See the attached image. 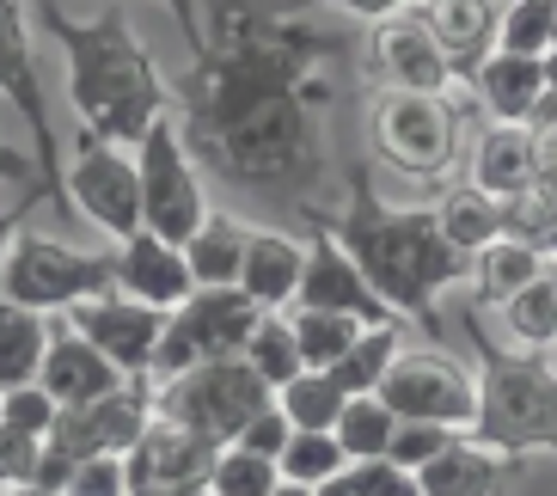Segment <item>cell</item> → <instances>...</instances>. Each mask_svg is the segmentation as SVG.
<instances>
[{
  "mask_svg": "<svg viewBox=\"0 0 557 496\" xmlns=\"http://www.w3.org/2000/svg\"><path fill=\"white\" fill-rule=\"evenodd\" d=\"M190 44V74L178 80L184 135H214L276 99H337L325 62L344 55V37L276 7H190L172 0Z\"/></svg>",
  "mask_w": 557,
  "mask_h": 496,
  "instance_id": "cell-1",
  "label": "cell"
},
{
  "mask_svg": "<svg viewBox=\"0 0 557 496\" xmlns=\"http://www.w3.org/2000/svg\"><path fill=\"white\" fill-rule=\"evenodd\" d=\"M300 221H319V227L337 239V246L356 258V270L368 276L386 307L410 325H423L429 337H442V313L435 300L459 282H472V258L447 246L435 209H393V202L374 190V165L349 160L344 165V209H300Z\"/></svg>",
  "mask_w": 557,
  "mask_h": 496,
  "instance_id": "cell-2",
  "label": "cell"
},
{
  "mask_svg": "<svg viewBox=\"0 0 557 496\" xmlns=\"http://www.w3.org/2000/svg\"><path fill=\"white\" fill-rule=\"evenodd\" d=\"M37 18L67 55V99L81 111L86 135H99L111 148H141L172 116V92H165L148 44L135 37L129 7L111 0L92 18H67V7L44 0Z\"/></svg>",
  "mask_w": 557,
  "mask_h": 496,
  "instance_id": "cell-3",
  "label": "cell"
},
{
  "mask_svg": "<svg viewBox=\"0 0 557 496\" xmlns=\"http://www.w3.org/2000/svg\"><path fill=\"white\" fill-rule=\"evenodd\" d=\"M325 104L331 99H276L227 129L184 135V141L214 178L239 184L251 197H288L295 209H312V190L325 178V135H319Z\"/></svg>",
  "mask_w": 557,
  "mask_h": 496,
  "instance_id": "cell-4",
  "label": "cell"
},
{
  "mask_svg": "<svg viewBox=\"0 0 557 496\" xmlns=\"http://www.w3.org/2000/svg\"><path fill=\"white\" fill-rule=\"evenodd\" d=\"M478 349V417L472 442L496 447V454H557V368L545 356H508L484 337L478 313H466Z\"/></svg>",
  "mask_w": 557,
  "mask_h": 496,
  "instance_id": "cell-5",
  "label": "cell"
},
{
  "mask_svg": "<svg viewBox=\"0 0 557 496\" xmlns=\"http://www.w3.org/2000/svg\"><path fill=\"white\" fill-rule=\"evenodd\" d=\"M116 276H111V251H81L55 239L44 227H25L7 251V270H0V295L13 307H32V313L55 319V313H74L86 300L111 295Z\"/></svg>",
  "mask_w": 557,
  "mask_h": 496,
  "instance_id": "cell-6",
  "label": "cell"
},
{
  "mask_svg": "<svg viewBox=\"0 0 557 496\" xmlns=\"http://www.w3.org/2000/svg\"><path fill=\"white\" fill-rule=\"evenodd\" d=\"M270 405H276V393L246 362H209V368H190L178 381L153 386V417L172 423V430L202 435L214 447H233L246 435L251 417H263Z\"/></svg>",
  "mask_w": 557,
  "mask_h": 496,
  "instance_id": "cell-7",
  "label": "cell"
},
{
  "mask_svg": "<svg viewBox=\"0 0 557 496\" xmlns=\"http://www.w3.org/2000/svg\"><path fill=\"white\" fill-rule=\"evenodd\" d=\"M32 7L18 0H0V99L13 104L32 129V165H37V190H44V209L50 215H74L67 209V190H62V135H55V116H50V92H44V62L32 50Z\"/></svg>",
  "mask_w": 557,
  "mask_h": 496,
  "instance_id": "cell-8",
  "label": "cell"
},
{
  "mask_svg": "<svg viewBox=\"0 0 557 496\" xmlns=\"http://www.w3.org/2000/svg\"><path fill=\"white\" fill-rule=\"evenodd\" d=\"M135 172H141V233H153L165 246H190L214 209L202 197V165L190 153V141H184L178 116H165L160 129L135 148Z\"/></svg>",
  "mask_w": 557,
  "mask_h": 496,
  "instance_id": "cell-9",
  "label": "cell"
},
{
  "mask_svg": "<svg viewBox=\"0 0 557 496\" xmlns=\"http://www.w3.org/2000/svg\"><path fill=\"white\" fill-rule=\"evenodd\" d=\"M374 153L417 184H435L459 160V104L454 99H410V92H374L368 111Z\"/></svg>",
  "mask_w": 557,
  "mask_h": 496,
  "instance_id": "cell-10",
  "label": "cell"
},
{
  "mask_svg": "<svg viewBox=\"0 0 557 496\" xmlns=\"http://www.w3.org/2000/svg\"><path fill=\"white\" fill-rule=\"evenodd\" d=\"M258 319H263V307H251L239 288H197L178 313L165 319V344H160L153 374L160 381H178L190 368L239 362L251 344V331H258Z\"/></svg>",
  "mask_w": 557,
  "mask_h": 496,
  "instance_id": "cell-11",
  "label": "cell"
},
{
  "mask_svg": "<svg viewBox=\"0 0 557 496\" xmlns=\"http://www.w3.org/2000/svg\"><path fill=\"white\" fill-rule=\"evenodd\" d=\"M62 190H67V209L86 221V227H99L104 239H135L141 233V172L123 148L99 141V135H86L74 141V160L62 172Z\"/></svg>",
  "mask_w": 557,
  "mask_h": 496,
  "instance_id": "cell-12",
  "label": "cell"
},
{
  "mask_svg": "<svg viewBox=\"0 0 557 496\" xmlns=\"http://www.w3.org/2000/svg\"><path fill=\"white\" fill-rule=\"evenodd\" d=\"M380 398H386V411L398 423H435V430H454V435H472V417H478V381L442 349L405 356L386 374Z\"/></svg>",
  "mask_w": 557,
  "mask_h": 496,
  "instance_id": "cell-13",
  "label": "cell"
},
{
  "mask_svg": "<svg viewBox=\"0 0 557 496\" xmlns=\"http://www.w3.org/2000/svg\"><path fill=\"white\" fill-rule=\"evenodd\" d=\"M368 74L380 92H410V99H447V86L459 80L435 32L417 18V7H398L368 32Z\"/></svg>",
  "mask_w": 557,
  "mask_h": 496,
  "instance_id": "cell-14",
  "label": "cell"
},
{
  "mask_svg": "<svg viewBox=\"0 0 557 496\" xmlns=\"http://www.w3.org/2000/svg\"><path fill=\"white\" fill-rule=\"evenodd\" d=\"M153 430V381H129L123 393L99 398V405H81V411L55 417L50 447L62 460H129L135 442Z\"/></svg>",
  "mask_w": 557,
  "mask_h": 496,
  "instance_id": "cell-15",
  "label": "cell"
},
{
  "mask_svg": "<svg viewBox=\"0 0 557 496\" xmlns=\"http://www.w3.org/2000/svg\"><path fill=\"white\" fill-rule=\"evenodd\" d=\"M165 319H172V313L141 307V300H129V295H116V288H111V295L74 307L67 325L81 331L99 356H111L129 381H153V362H160V344H165Z\"/></svg>",
  "mask_w": 557,
  "mask_h": 496,
  "instance_id": "cell-16",
  "label": "cell"
},
{
  "mask_svg": "<svg viewBox=\"0 0 557 496\" xmlns=\"http://www.w3.org/2000/svg\"><path fill=\"white\" fill-rule=\"evenodd\" d=\"M295 313H344V319H361V325H405V319L368 288L356 258H349L319 221H307V276H300Z\"/></svg>",
  "mask_w": 557,
  "mask_h": 496,
  "instance_id": "cell-17",
  "label": "cell"
},
{
  "mask_svg": "<svg viewBox=\"0 0 557 496\" xmlns=\"http://www.w3.org/2000/svg\"><path fill=\"white\" fill-rule=\"evenodd\" d=\"M37 386H44L62 411H81V405H99V398L123 393V386H129V374H123L111 356H99V349L86 344L74 325L50 319V356H44Z\"/></svg>",
  "mask_w": 557,
  "mask_h": 496,
  "instance_id": "cell-18",
  "label": "cell"
},
{
  "mask_svg": "<svg viewBox=\"0 0 557 496\" xmlns=\"http://www.w3.org/2000/svg\"><path fill=\"white\" fill-rule=\"evenodd\" d=\"M111 276H116V295L141 300V307H160V313H178L184 300L197 295L184 246H165L153 233H135V239H123L111 251Z\"/></svg>",
  "mask_w": 557,
  "mask_h": 496,
  "instance_id": "cell-19",
  "label": "cell"
},
{
  "mask_svg": "<svg viewBox=\"0 0 557 496\" xmlns=\"http://www.w3.org/2000/svg\"><path fill=\"white\" fill-rule=\"evenodd\" d=\"M545 172V148H540V135L521 129V123H491V129L472 141V178L484 197L496 202H521L533 197V184H540Z\"/></svg>",
  "mask_w": 557,
  "mask_h": 496,
  "instance_id": "cell-20",
  "label": "cell"
},
{
  "mask_svg": "<svg viewBox=\"0 0 557 496\" xmlns=\"http://www.w3.org/2000/svg\"><path fill=\"white\" fill-rule=\"evenodd\" d=\"M300 276H307V239L276 233V227L251 233L246 270H239V295H246L251 307H263V313H295Z\"/></svg>",
  "mask_w": 557,
  "mask_h": 496,
  "instance_id": "cell-21",
  "label": "cell"
},
{
  "mask_svg": "<svg viewBox=\"0 0 557 496\" xmlns=\"http://www.w3.org/2000/svg\"><path fill=\"white\" fill-rule=\"evenodd\" d=\"M521 472H527V460L496 454V447L472 442V435H459L429 472H417V484H423V496H508L521 484Z\"/></svg>",
  "mask_w": 557,
  "mask_h": 496,
  "instance_id": "cell-22",
  "label": "cell"
},
{
  "mask_svg": "<svg viewBox=\"0 0 557 496\" xmlns=\"http://www.w3.org/2000/svg\"><path fill=\"white\" fill-rule=\"evenodd\" d=\"M214 460H221L214 442H202V435H190V430H172V423L153 417V430L141 435L135 454H129V484L135 491H141V484H202V491H209Z\"/></svg>",
  "mask_w": 557,
  "mask_h": 496,
  "instance_id": "cell-23",
  "label": "cell"
},
{
  "mask_svg": "<svg viewBox=\"0 0 557 496\" xmlns=\"http://www.w3.org/2000/svg\"><path fill=\"white\" fill-rule=\"evenodd\" d=\"M417 18L435 32V44L447 50L454 74H466V80H472L478 67L491 62V55H496V37H503V7H478V0H442V7H417Z\"/></svg>",
  "mask_w": 557,
  "mask_h": 496,
  "instance_id": "cell-24",
  "label": "cell"
},
{
  "mask_svg": "<svg viewBox=\"0 0 557 496\" xmlns=\"http://www.w3.org/2000/svg\"><path fill=\"white\" fill-rule=\"evenodd\" d=\"M429 209H435V221H442L447 246L466 251V258H478V251H491V246L508 239V202L484 197L478 184H447Z\"/></svg>",
  "mask_w": 557,
  "mask_h": 496,
  "instance_id": "cell-25",
  "label": "cell"
},
{
  "mask_svg": "<svg viewBox=\"0 0 557 496\" xmlns=\"http://www.w3.org/2000/svg\"><path fill=\"white\" fill-rule=\"evenodd\" d=\"M478 99L496 111V123H521L545 111V62H521V55H491L472 74Z\"/></svg>",
  "mask_w": 557,
  "mask_h": 496,
  "instance_id": "cell-26",
  "label": "cell"
},
{
  "mask_svg": "<svg viewBox=\"0 0 557 496\" xmlns=\"http://www.w3.org/2000/svg\"><path fill=\"white\" fill-rule=\"evenodd\" d=\"M251 233L239 215H209L202 233L184 246V264H190V282L197 288H239V270H246V251H251Z\"/></svg>",
  "mask_w": 557,
  "mask_h": 496,
  "instance_id": "cell-27",
  "label": "cell"
},
{
  "mask_svg": "<svg viewBox=\"0 0 557 496\" xmlns=\"http://www.w3.org/2000/svg\"><path fill=\"white\" fill-rule=\"evenodd\" d=\"M44 356H50V319L32 313V307H13L0 295V393L37 386Z\"/></svg>",
  "mask_w": 557,
  "mask_h": 496,
  "instance_id": "cell-28",
  "label": "cell"
},
{
  "mask_svg": "<svg viewBox=\"0 0 557 496\" xmlns=\"http://www.w3.org/2000/svg\"><path fill=\"white\" fill-rule=\"evenodd\" d=\"M545 251L527 246V239H503V246L478 251L472 258V288H478V307H496L503 313L508 300L521 295V288H533V282L545 276Z\"/></svg>",
  "mask_w": 557,
  "mask_h": 496,
  "instance_id": "cell-29",
  "label": "cell"
},
{
  "mask_svg": "<svg viewBox=\"0 0 557 496\" xmlns=\"http://www.w3.org/2000/svg\"><path fill=\"white\" fill-rule=\"evenodd\" d=\"M398 362H405V325H368L356 337V349L331 368V381L344 386L349 398H380V386H386V374Z\"/></svg>",
  "mask_w": 557,
  "mask_h": 496,
  "instance_id": "cell-30",
  "label": "cell"
},
{
  "mask_svg": "<svg viewBox=\"0 0 557 496\" xmlns=\"http://www.w3.org/2000/svg\"><path fill=\"white\" fill-rule=\"evenodd\" d=\"M239 362H246L251 374L270 386V393H282L288 381H300V374H307V362H300V344H295V319H288V313H263Z\"/></svg>",
  "mask_w": 557,
  "mask_h": 496,
  "instance_id": "cell-31",
  "label": "cell"
},
{
  "mask_svg": "<svg viewBox=\"0 0 557 496\" xmlns=\"http://www.w3.org/2000/svg\"><path fill=\"white\" fill-rule=\"evenodd\" d=\"M282 417H288V430H307V435H337V417H344L349 393L331 374H300L276 393Z\"/></svg>",
  "mask_w": 557,
  "mask_h": 496,
  "instance_id": "cell-32",
  "label": "cell"
},
{
  "mask_svg": "<svg viewBox=\"0 0 557 496\" xmlns=\"http://www.w3.org/2000/svg\"><path fill=\"white\" fill-rule=\"evenodd\" d=\"M503 325L515 331V344L527 349V356H545V349L557 344V276L545 270L533 288H521V295L503 307Z\"/></svg>",
  "mask_w": 557,
  "mask_h": 496,
  "instance_id": "cell-33",
  "label": "cell"
},
{
  "mask_svg": "<svg viewBox=\"0 0 557 496\" xmlns=\"http://www.w3.org/2000/svg\"><path fill=\"white\" fill-rule=\"evenodd\" d=\"M288 319H295V344H300L307 374H331L356 349L361 331H368L361 319H344V313H288Z\"/></svg>",
  "mask_w": 557,
  "mask_h": 496,
  "instance_id": "cell-34",
  "label": "cell"
},
{
  "mask_svg": "<svg viewBox=\"0 0 557 496\" xmlns=\"http://www.w3.org/2000/svg\"><path fill=\"white\" fill-rule=\"evenodd\" d=\"M552 50H557V0H515V7H503V37H496V55L545 62Z\"/></svg>",
  "mask_w": 557,
  "mask_h": 496,
  "instance_id": "cell-35",
  "label": "cell"
},
{
  "mask_svg": "<svg viewBox=\"0 0 557 496\" xmlns=\"http://www.w3.org/2000/svg\"><path fill=\"white\" fill-rule=\"evenodd\" d=\"M393 435H398V417L386 411V398H349L344 417H337V447L356 460H386L393 454Z\"/></svg>",
  "mask_w": 557,
  "mask_h": 496,
  "instance_id": "cell-36",
  "label": "cell"
},
{
  "mask_svg": "<svg viewBox=\"0 0 557 496\" xmlns=\"http://www.w3.org/2000/svg\"><path fill=\"white\" fill-rule=\"evenodd\" d=\"M282 479L288 484H307V491H325V484H337L349 472V454L337 447V435H307L295 430V442H288V454H282Z\"/></svg>",
  "mask_w": 557,
  "mask_h": 496,
  "instance_id": "cell-37",
  "label": "cell"
},
{
  "mask_svg": "<svg viewBox=\"0 0 557 496\" xmlns=\"http://www.w3.org/2000/svg\"><path fill=\"white\" fill-rule=\"evenodd\" d=\"M282 491V466L246 454V447H221V460L209 472V496H276Z\"/></svg>",
  "mask_w": 557,
  "mask_h": 496,
  "instance_id": "cell-38",
  "label": "cell"
},
{
  "mask_svg": "<svg viewBox=\"0 0 557 496\" xmlns=\"http://www.w3.org/2000/svg\"><path fill=\"white\" fill-rule=\"evenodd\" d=\"M44 454H50V442H37V435L0 423V491H7V496H13V491H37Z\"/></svg>",
  "mask_w": 557,
  "mask_h": 496,
  "instance_id": "cell-39",
  "label": "cell"
},
{
  "mask_svg": "<svg viewBox=\"0 0 557 496\" xmlns=\"http://www.w3.org/2000/svg\"><path fill=\"white\" fill-rule=\"evenodd\" d=\"M454 442H459V435H454V430H435V423H398L393 454H386V460L405 466L410 479H417V472H429V466L442 460V454H447Z\"/></svg>",
  "mask_w": 557,
  "mask_h": 496,
  "instance_id": "cell-40",
  "label": "cell"
},
{
  "mask_svg": "<svg viewBox=\"0 0 557 496\" xmlns=\"http://www.w3.org/2000/svg\"><path fill=\"white\" fill-rule=\"evenodd\" d=\"M55 417H62V405H55L44 386H18V393H0V423H13V430L37 435V442H50V435H55Z\"/></svg>",
  "mask_w": 557,
  "mask_h": 496,
  "instance_id": "cell-41",
  "label": "cell"
},
{
  "mask_svg": "<svg viewBox=\"0 0 557 496\" xmlns=\"http://www.w3.org/2000/svg\"><path fill=\"white\" fill-rule=\"evenodd\" d=\"M344 491L349 496H423V484L393 460H356L344 472Z\"/></svg>",
  "mask_w": 557,
  "mask_h": 496,
  "instance_id": "cell-42",
  "label": "cell"
},
{
  "mask_svg": "<svg viewBox=\"0 0 557 496\" xmlns=\"http://www.w3.org/2000/svg\"><path fill=\"white\" fill-rule=\"evenodd\" d=\"M129 460H81L62 496H129Z\"/></svg>",
  "mask_w": 557,
  "mask_h": 496,
  "instance_id": "cell-43",
  "label": "cell"
},
{
  "mask_svg": "<svg viewBox=\"0 0 557 496\" xmlns=\"http://www.w3.org/2000/svg\"><path fill=\"white\" fill-rule=\"evenodd\" d=\"M288 442H295V430H288L282 405H270L263 417H251L246 435H239L233 447H246V454H263V460H282V454H288Z\"/></svg>",
  "mask_w": 557,
  "mask_h": 496,
  "instance_id": "cell-44",
  "label": "cell"
},
{
  "mask_svg": "<svg viewBox=\"0 0 557 496\" xmlns=\"http://www.w3.org/2000/svg\"><path fill=\"white\" fill-rule=\"evenodd\" d=\"M0 184H25L37 202H44V190H37V165H32V153H18L13 141H0Z\"/></svg>",
  "mask_w": 557,
  "mask_h": 496,
  "instance_id": "cell-45",
  "label": "cell"
},
{
  "mask_svg": "<svg viewBox=\"0 0 557 496\" xmlns=\"http://www.w3.org/2000/svg\"><path fill=\"white\" fill-rule=\"evenodd\" d=\"M32 209H44V202L25 190V202H13V209H0V270H7V251H13V239L25 227H32Z\"/></svg>",
  "mask_w": 557,
  "mask_h": 496,
  "instance_id": "cell-46",
  "label": "cell"
},
{
  "mask_svg": "<svg viewBox=\"0 0 557 496\" xmlns=\"http://www.w3.org/2000/svg\"><path fill=\"white\" fill-rule=\"evenodd\" d=\"M129 496H209L202 484H141V491H129Z\"/></svg>",
  "mask_w": 557,
  "mask_h": 496,
  "instance_id": "cell-47",
  "label": "cell"
},
{
  "mask_svg": "<svg viewBox=\"0 0 557 496\" xmlns=\"http://www.w3.org/2000/svg\"><path fill=\"white\" fill-rule=\"evenodd\" d=\"M276 496H319V491H307V484H288V479H282V491Z\"/></svg>",
  "mask_w": 557,
  "mask_h": 496,
  "instance_id": "cell-48",
  "label": "cell"
},
{
  "mask_svg": "<svg viewBox=\"0 0 557 496\" xmlns=\"http://www.w3.org/2000/svg\"><path fill=\"white\" fill-rule=\"evenodd\" d=\"M319 496H349V491H344V479H337V484H325V491H319Z\"/></svg>",
  "mask_w": 557,
  "mask_h": 496,
  "instance_id": "cell-49",
  "label": "cell"
},
{
  "mask_svg": "<svg viewBox=\"0 0 557 496\" xmlns=\"http://www.w3.org/2000/svg\"><path fill=\"white\" fill-rule=\"evenodd\" d=\"M13 496H44V491H13Z\"/></svg>",
  "mask_w": 557,
  "mask_h": 496,
  "instance_id": "cell-50",
  "label": "cell"
},
{
  "mask_svg": "<svg viewBox=\"0 0 557 496\" xmlns=\"http://www.w3.org/2000/svg\"><path fill=\"white\" fill-rule=\"evenodd\" d=\"M552 276H557V264H552Z\"/></svg>",
  "mask_w": 557,
  "mask_h": 496,
  "instance_id": "cell-51",
  "label": "cell"
},
{
  "mask_svg": "<svg viewBox=\"0 0 557 496\" xmlns=\"http://www.w3.org/2000/svg\"><path fill=\"white\" fill-rule=\"evenodd\" d=\"M0 496H7V491H0Z\"/></svg>",
  "mask_w": 557,
  "mask_h": 496,
  "instance_id": "cell-52",
  "label": "cell"
},
{
  "mask_svg": "<svg viewBox=\"0 0 557 496\" xmlns=\"http://www.w3.org/2000/svg\"><path fill=\"white\" fill-rule=\"evenodd\" d=\"M552 55H557V50H552Z\"/></svg>",
  "mask_w": 557,
  "mask_h": 496,
  "instance_id": "cell-53",
  "label": "cell"
}]
</instances>
